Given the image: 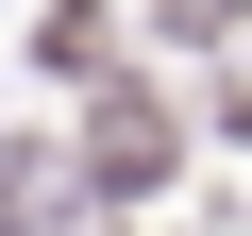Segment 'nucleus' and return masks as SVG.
<instances>
[{"instance_id":"obj_3","label":"nucleus","mask_w":252,"mask_h":236,"mask_svg":"<svg viewBox=\"0 0 252 236\" xmlns=\"http://www.w3.org/2000/svg\"><path fill=\"white\" fill-rule=\"evenodd\" d=\"M235 17H252V0H168V34H235Z\"/></svg>"},{"instance_id":"obj_1","label":"nucleus","mask_w":252,"mask_h":236,"mask_svg":"<svg viewBox=\"0 0 252 236\" xmlns=\"http://www.w3.org/2000/svg\"><path fill=\"white\" fill-rule=\"evenodd\" d=\"M168 169H185V101H168V84H101V118H84V186H101V202H152Z\"/></svg>"},{"instance_id":"obj_2","label":"nucleus","mask_w":252,"mask_h":236,"mask_svg":"<svg viewBox=\"0 0 252 236\" xmlns=\"http://www.w3.org/2000/svg\"><path fill=\"white\" fill-rule=\"evenodd\" d=\"M34 68H67V84H84V68H118V17H101V0H51V34H34Z\"/></svg>"}]
</instances>
